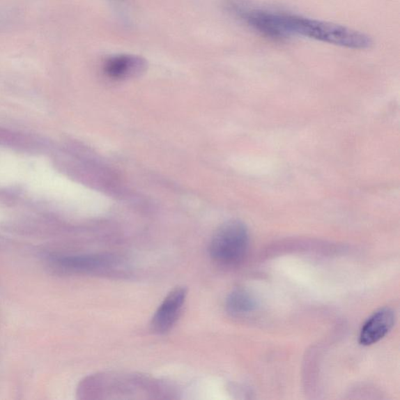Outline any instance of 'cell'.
Instances as JSON below:
<instances>
[{"mask_svg": "<svg viewBox=\"0 0 400 400\" xmlns=\"http://www.w3.org/2000/svg\"><path fill=\"white\" fill-rule=\"evenodd\" d=\"M223 8L249 28L270 38L299 36L353 49H369L373 44L369 36L344 26L285 12L255 9L241 0H223Z\"/></svg>", "mask_w": 400, "mask_h": 400, "instance_id": "obj_1", "label": "cell"}, {"mask_svg": "<svg viewBox=\"0 0 400 400\" xmlns=\"http://www.w3.org/2000/svg\"><path fill=\"white\" fill-rule=\"evenodd\" d=\"M187 290L177 287L166 296L151 321L152 330L158 334L169 332L176 325L186 299Z\"/></svg>", "mask_w": 400, "mask_h": 400, "instance_id": "obj_3", "label": "cell"}, {"mask_svg": "<svg viewBox=\"0 0 400 400\" xmlns=\"http://www.w3.org/2000/svg\"><path fill=\"white\" fill-rule=\"evenodd\" d=\"M226 308L231 315H246L255 311L256 301L246 290L238 289L229 295L226 300Z\"/></svg>", "mask_w": 400, "mask_h": 400, "instance_id": "obj_7", "label": "cell"}, {"mask_svg": "<svg viewBox=\"0 0 400 400\" xmlns=\"http://www.w3.org/2000/svg\"><path fill=\"white\" fill-rule=\"evenodd\" d=\"M147 68V61L143 56L121 54L106 58L102 63V72L109 79L121 81L143 74Z\"/></svg>", "mask_w": 400, "mask_h": 400, "instance_id": "obj_4", "label": "cell"}, {"mask_svg": "<svg viewBox=\"0 0 400 400\" xmlns=\"http://www.w3.org/2000/svg\"><path fill=\"white\" fill-rule=\"evenodd\" d=\"M396 316L392 309L385 307L371 316L360 334V344L371 346L383 339L394 326Z\"/></svg>", "mask_w": 400, "mask_h": 400, "instance_id": "obj_5", "label": "cell"}, {"mask_svg": "<svg viewBox=\"0 0 400 400\" xmlns=\"http://www.w3.org/2000/svg\"><path fill=\"white\" fill-rule=\"evenodd\" d=\"M61 263L70 269L95 272L112 268L117 263V261L111 256L95 255L68 257L62 260Z\"/></svg>", "mask_w": 400, "mask_h": 400, "instance_id": "obj_6", "label": "cell"}, {"mask_svg": "<svg viewBox=\"0 0 400 400\" xmlns=\"http://www.w3.org/2000/svg\"><path fill=\"white\" fill-rule=\"evenodd\" d=\"M249 247V232L242 222L231 220L216 231L210 244L213 259L224 266H233L243 260Z\"/></svg>", "mask_w": 400, "mask_h": 400, "instance_id": "obj_2", "label": "cell"}]
</instances>
